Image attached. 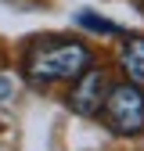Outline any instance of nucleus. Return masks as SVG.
I'll list each match as a JSON object with an SVG mask.
<instances>
[{"label":"nucleus","mask_w":144,"mask_h":151,"mask_svg":"<svg viewBox=\"0 0 144 151\" xmlns=\"http://www.w3.org/2000/svg\"><path fill=\"white\" fill-rule=\"evenodd\" d=\"M11 97H14V79L0 72V101H11Z\"/></svg>","instance_id":"423d86ee"},{"label":"nucleus","mask_w":144,"mask_h":151,"mask_svg":"<svg viewBox=\"0 0 144 151\" xmlns=\"http://www.w3.org/2000/svg\"><path fill=\"white\" fill-rule=\"evenodd\" d=\"M97 115H104L108 129H112L115 137H137V133H144V86H137V83L108 86L104 104H101Z\"/></svg>","instance_id":"f03ea898"},{"label":"nucleus","mask_w":144,"mask_h":151,"mask_svg":"<svg viewBox=\"0 0 144 151\" xmlns=\"http://www.w3.org/2000/svg\"><path fill=\"white\" fill-rule=\"evenodd\" d=\"M79 25L94 29V32H108V36H115V32H119V25H115V22H108V18H97V14H90V11H79Z\"/></svg>","instance_id":"39448f33"},{"label":"nucleus","mask_w":144,"mask_h":151,"mask_svg":"<svg viewBox=\"0 0 144 151\" xmlns=\"http://www.w3.org/2000/svg\"><path fill=\"white\" fill-rule=\"evenodd\" d=\"M140 4H144V0H140Z\"/></svg>","instance_id":"0eeeda50"},{"label":"nucleus","mask_w":144,"mask_h":151,"mask_svg":"<svg viewBox=\"0 0 144 151\" xmlns=\"http://www.w3.org/2000/svg\"><path fill=\"white\" fill-rule=\"evenodd\" d=\"M119 65L126 72V79L144 86V36H126L119 47Z\"/></svg>","instance_id":"20e7f679"},{"label":"nucleus","mask_w":144,"mask_h":151,"mask_svg":"<svg viewBox=\"0 0 144 151\" xmlns=\"http://www.w3.org/2000/svg\"><path fill=\"white\" fill-rule=\"evenodd\" d=\"M104 93H108V72L104 68H83L76 79H72V90H68V108L83 119H94L101 104H104Z\"/></svg>","instance_id":"7ed1b4c3"},{"label":"nucleus","mask_w":144,"mask_h":151,"mask_svg":"<svg viewBox=\"0 0 144 151\" xmlns=\"http://www.w3.org/2000/svg\"><path fill=\"white\" fill-rule=\"evenodd\" d=\"M25 76L36 86L50 83H72L83 68L94 65V50L79 40H61V36H36L25 47Z\"/></svg>","instance_id":"f257e3e1"}]
</instances>
